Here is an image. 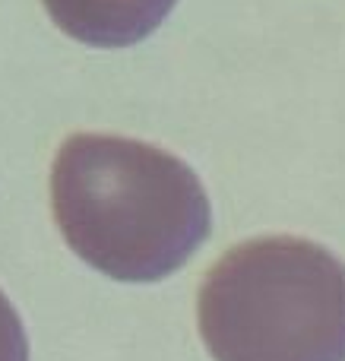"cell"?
<instances>
[{
	"label": "cell",
	"instance_id": "1",
	"mask_svg": "<svg viewBox=\"0 0 345 361\" xmlns=\"http://www.w3.org/2000/svg\"><path fill=\"white\" fill-rule=\"evenodd\" d=\"M51 212L70 250L118 282L177 273L213 225L187 162L111 133L63 140L51 165Z\"/></svg>",
	"mask_w": 345,
	"mask_h": 361
},
{
	"label": "cell",
	"instance_id": "2",
	"mask_svg": "<svg viewBox=\"0 0 345 361\" xmlns=\"http://www.w3.org/2000/svg\"><path fill=\"white\" fill-rule=\"evenodd\" d=\"M196 324L215 361H345V263L304 238H257L213 263Z\"/></svg>",
	"mask_w": 345,
	"mask_h": 361
},
{
	"label": "cell",
	"instance_id": "3",
	"mask_svg": "<svg viewBox=\"0 0 345 361\" xmlns=\"http://www.w3.org/2000/svg\"><path fill=\"white\" fill-rule=\"evenodd\" d=\"M51 23L92 48H127L149 38L177 0H42Z\"/></svg>",
	"mask_w": 345,
	"mask_h": 361
},
{
	"label": "cell",
	"instance_id": "4",
	"mask_svg": "<svg viewBox=\"0 0 345 361\" xmlns=\"http://www.w3.org/2000/svg\"><path fill=\"white\" fill-rule=\"evenodd\" d=\"M0 361H29L25 326L4 292H0Z\"/></svg>",
	"mask_w": 345,
	"mask_h": 361
}]
</instances>
